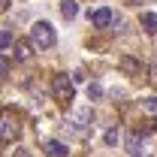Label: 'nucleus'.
I'll list each match as a JSON object with an SVG mask.
<instances>
[{"label": "nucleus", "instance_id": "f257e3e1", "mask_svg": "<svg viewBox=\"0 0 157 157\" xmlns=\"http://www.w3.org/2000/svg\"><path fill=\"white\" fill-rule=\"evenodd\" d=\"M0 139L3 142H18L21 139V118L12 109H3L0 112Z\"/></svg>", "mask_w": 157, "mask_h": 157}, {"label": "nucleus", "instance_id": "39448f33", "mask_svg": "<svg viewBox=\"0 0 157 157\" xmlns=\"http://www.w3.org/2000/svg\"><path fill=\"white\" fill-rule=\"evenodd\" d=\"M112 18H115V15H112V9H91V21H94L97 27H106Z\"/></svg>", "mask_w": 157, "mask_h": 157}, {"label": "nucleus", "instance_id": "2eb2a0df", "mask_svg": "<svg viewBox=\"0 0 157 157\" xmlns=\"http://www.w3.org/2000/svg\"><path fill=\"white\" fill-rule=\"evenodd\" d=\"M6 76H9V63L0 58V78H6Z\"/></svg>", "mask_w": 157, "mask_h": 157}, {"label": "nucleus", "instance_id": "ddd939ff", "mask_svg": "<svg viewBox=\"0 0 157 157\" xmlns=\"http://www.w3.org/2000/svg\"><path fill=\"white\" fill-rule=\"evenodd\" d=\"M142 109L148 112V115H157V97H151V100H145L142 103Z\"/></svg>", "mask_w": 157, "mask_h": 157}, {"label": "nucleus", "instance_id": "1a4fd4ad", "mask_svg": "<svg viewBox=\"0 0 157 157\" xmlns=\"http://www.w3.org/2000/svg\"><path fill=\"white\" fill-rule=\"evenodd\" d=\"M118 67H121V70H124L127 76H136L139 70H142V67H139V63H136L133 58H121V60H118Z\"/></svg>", "mask_w": 157, "mask_h": 157}, {"label": "nucleus", "instance_id": "9d476101", "mask_svg": "<svg viewBox=\"0 0 157 157\" xmlns=\"http://www.w3.org/2000/svg\"><path fill=\"white\" fill-rule=\"evenodd\" d=\"M15 60H30V45L27 42H18L15 45Z\"/></svg>", "mask_w": 157, "mask_h": 157}, {"label": "nucleus", "instance_id": "6e6552de", "mask_svg": "<svg viewBox=\"0 0 157 157\" xmlns=\"http://www.w3.org/2000/svg\"><path fill=\"white\" fill-rule=\"evenodd\" d=\"M142 30L145 33H157V12H142Z\"/></svg>", "mask_w": 157, "mask_h": 157}, {"label": "nucleus", "instance_id": "0eeeda50", "mask_svg": "<svg viewBox=\"0 0 157 157\" xmlns=\"http://www.w3.org/2000/svg\"><path fill=\"white\" fill-rule=\"evenodd\" d=\"M60 15L70 21V18H76L78 15V3L76 0H60Z\"/></svg>", "mask_w": 157, "mask_h": 157}, {"label": "nucleus", "instance_id": "f3484780", "mask_svg": "<svg viewBox=\"0 0 157 157\" xmlns=\"http://www.w3.org/2000/svg\"><path fill=\"white\" fill-rule=\"evenodd\" d=\"M151 82H154V85H157V67H154V70H151Z\"/></svg>", "mask_w": 157, "mask_h": 157}, {"label": "nucleus", "instance_id": "423d86ee", "mask_svg": "<svg viewBox=\"0 0 157 157\" xmlns=\"http://www.w3.org/2000/svg\"><path fill=\"white\" fill-rule=\"evenodd\" d=\"M45 154H52V157H67V154H70V148H67L63 142H55V139H52V142H45Z\"/></svg>", "mask_w": 157, "mask_h": 157}, {"label": "nucleus", "instance_id": "f03ea898", "mask_svg": "<svg viewBox=\"0 0 157 157\" xmlns=\"http://www.w3.org/2000/svg\"><path fill=\"white\" fill-rule=\"evenodd\" d=\"M55 42H58L55 27L48 21H36L33 24V45H36L39 52H48V48H55Z\"/></svg>", "mask_w": 157, "mask_h": 157}, {"label": "nucleus", "instance_id": "f8f14e48", "mask_svg": "<svg viewBox=\"0 0 157 157\" xmlns=\"http://www.w3.org/2000/svg\"><path fill=\"white\" fill-rule=\"evenodd\" d=\"M88 97H91V100L103 97V85H100V82H91V85H88Z\"/></svg>", "mask_w": 157, "mask_h": 157}, {"label": "nucleus", "instance_id": "a211bd4d", "mask_svg": "<svg viewBox=\"0 0 157 157\" xmlns=\"http://www.w3.org/2000/svg\"><path fill=\"white\" fill-rule=\"evenodd\" d=\"M0 12H6V0H0Z\"/></svg>", "mask_w": 157, "mask_h": 157}, {"label": "nucleus", "instance_id": "7ed1b4c3", "mask_svg": "<svg viewBox=\"0 0 157 157\" xmlns=\"http://www.w3.org/2000/svg\"><path fill=\"white\" fill-rule=\"evenodd\" d=\"M73 94H76V91H73L70 76H55V78H52V97L58 100V103H63V106H67V103L73 100Z\"/></svg>", "mask_w": 157, "mask_h": 157}, {"label": "nucleus", "instance_id": "9b49d317", "mask_svg": "<svg viewBox=\"0 0 157 157\" xmlns=\"http://www.w3.org/2000/svg\"><path fill=\"white\" fill-rule=\"evenodd\" d=\"M127 154H142V142H139V136L127 139Z\"/></svg>", "mask_w": 157, "mask_h": 157}, {"label": "nucleus", "instance_id": "20e7f679", "mask_svg": "<svg viewBox=\"0 0 157 157\" xmlns=\"http://www.w3.org/2000/svg\"><path fill=\"white\" fill-rule=\"evenodd\" d=\"M70 124L76 127L78 133H85V130H88V124H91V109H88V106L76 109V112H73V118H70Z\"/></svg>", "mask_w": 157, "mask_h": 157}, {"label": "nucleus", "instance_id": "4468645a", "mask_svg": "<svg viewBox=\"0 0 157 157\" xmlns=\"http://www.w3.org/2000/svg\"><path fill=\"white\" fill-rule=\"evenodd\" d=\"M12 45V33L9 30H0V48H9Z\"/></svg>", "mask_w": 157, "mask_h": 157}, {"label": "nucleus", "instance_id": "dca6fc26", "mask_svg": "<svg viewBox=\"0 0 157 157\" xmlns=\"http://www.w3.org/2000/svg\"><path fill=\"white\" fill-rule=\"evenodd\" d=\"M106 142L115 145V142H118V130H109V133H106Z\"/></svg>", "mask_w": 157, "mask_h": 157}]
</instances>
